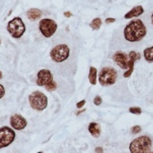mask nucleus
I'll use <instances>...</instances> for the list:
<instances>
[{
    "label": "nucleus",
    "instance_id": "obj_1",
    "mask_svg": "<svg viewBox=\"0 0 153 153\" xmlns=\"http://www.w3.org/2000/svg\"><path fill=\"white\" fill-rule=\"evenodd\" d=\"M147 34V28L140 19H135L124 28V37L128 42H139Z\"/></svg>",
    "mask_w": 153,
    "mask_h": 153
},
{
    "label": "nucleus",
    "instance_id": "obj_2",
    "mask_svg": "<svg viewBox=\"0 0 153 153\" xmlns=\"http://www.w3.org/2000/svg\"><path fill=\"white\" fill-rule=\"evenodd\" d=\"M152 147V142L149 137L140 136L134 140L129 145L130 153H149Z\"/></svg>",
    "mask_w": 153,
    "mask_h": 153
},
{
    "label": "nucleus",
    "instance_id": "obj_3",
    "mask_svg": "<svg viewBox=\"0 0 153 153\" xmlns=\"http://www.w3.org/2000/svg\"><path fill=\"white\" fill-rule=\"evenodd\" d=\"M28 101L32 108L37 111H42L48 107L47 96L40 91H33L28 97Z\"/></svg>",
    "mask_w": 153,
    "mask_h": 153
},
{
    "label": "nucleus",
    "instance_id": "obj_4",
    "mask_svg": "<svg viewBox=\"0 0 153 153\" xmlns=\"http://www.w3.org/2000/svg\"><path fill=\"white\" fill-rule=\"evenodd\" d=\"M118 78V73L116 69L110 68V67H106L103 68L99 74V82L101 86L103 87H108L115 84Z\"/></svg>",
    "mask_w": 153,
    "mask_h": 153
},
{
    "label": "nucleus",
    "instance_id": "obj_5",
    "mask_svg": "<svg viewBox=\"0 0 153 153\" xmlns=\"http://www.w3.org/2000/svg\"><path fill=\"white\" fill-rule=\"evenodd\" d=\"M7 29L14 38H19L26 32V26L22 19L16 16L8 22Z\"/></svg>",
    "mask_w": 153,
    "mask_h": 153
},
{
    "label": "nucleus",
    "instance_id": "obj_6",
    "mask_svg": "<svg viewBox=\"0 0 153 153\" xmlns=\"http://www.w3.org/2000/svg\"><path fill=\"white\" fill-rule=\"evenodd\" d=\"M70 54V49L68 46L65 44L57 45L50 51V57L51 59L56 63H61L67 60Z\"/></svg>",
    "mask_w": 153,
    "mask_h": 153
},
{
    "label": "nucleus",
    "instance_id": "obj_7",
    "mask_svg": "<svg viewBox=\"0 0 153 153\" xmlns=\"http://www.w3.org/2000/svg\"><path fill=\"white\" fill-rule=\"evenodd\" d=\"M16 138L15 131L9 127L0 128V149L6 148L12 144Z\"/></svg>",
    "mask_w": 153,
    "mask_h": 153
},
{
    "label": "nucleus",
    "instance_id": "obj_8",
    "mask_svg": "<svg viewBox=\"0 0 153 153\" xmlns=\"http://www.w3.org/2000/svg\"><path fill=\"white\" fill-rule=\"evenodd\" d=\"M57 29V24L50 18H43L39 22V30L45 37L52 36Z\"/></svg>",
    "mask_w": 153,
    "mask_h": 153
},
{
    "label": "nucleus",
    "instance_id": "obj_9",
    "mask_svg": "<svg viewBox=\"0 0 153 153\" xmlns=\"http://www.w3.org/2000/svg\"><path fill=\"white\" fill-rule=\"evenodd\" d=\"M53 82V75L48 69H41L37 73L36 85L40 87H45Z\"/></svg>",
    "mask_w": 153,
    "mask_h": 153
},
{
    "label": "nucleus",
    "instance_id": "obj_10",
    "mask_svg": "<svg viewBox=\"0 0 153 153\" xmlns=\"http://www.w3.org/2000/svg\"><path fill=\"white\" fill-rule=\"evenodd\" d=\"M10 125L14 129L22 130L27 127V121L26 120V119L24 117L21 116V115L15 114L10 118Z\"/></svg>",
    "mask_w": 153,
    "mask_h": 153
},
{
    "label": "nucleus",
    "instance_id": "obj_11",
    "mask_svg": "<svg viewBox=\"0 0 153 153\" xmlns=\"http://www.w3.org/2000/svg\"><path fill=\"white\" fill-rule=\"evenodd\" d=\"M128 56L124 53V52H116L113 55V60L116 62V64L120 67L122 69H127L128 68Z\"/></svg>",
    "mask_w": 153,
    "mask_h": 153
},
{
    "label": "nucleus",
    "instance_id": "obj_12",
    "mask_svg": "<svg viewBox=\"0 0 153 153\" xmlns=\"http://www.w3.org/2000/svg\"><path fill=\"white\" fill-rule=\"evenodd\" d=\"M128 70L124 73V78H128V76H131L132 72H133V69H134V64L135 62L140 59V53H137L135 51H130L129 54H128Z\"/></svg>",
    "mask_w": 153,
    "mask_h": 153
},
{
    "label": "nucleus",
    "instance_id": "obj_13",
    "mask_svg": "<svg viewBox=\"0 0 153 153\" xmlns=\"http://www.w3.org/2000/svg\"><path fill=\"white\" fill-rule=\"evenodd\" d=\"M144 13V8L142 7V6H137L135 7H133L130 11H128L127 14H125L124 17L126 19L128 18H133V17H138L140 15H142Z\"/></svg>",
    "mask_w": 153,
    "mask_h": 153
},
{
    "label": "nucleus",
    "instance_id": "obj_14",
    "mask_svg": "<svg viewBox=\"0 0 153 153\" xmlns=\"http://www.w3.org/2000/svg\"><path fill=\"white\" fill-rule=\"evenodd\" d=\"M27 17L31 21H36L42 16V12L38 8H30L27 11Z\"/></svg>",
    "mask_w": 153,
    "mask_h": 153
},
{
    "label": "nucleus",
    "instance_id": "obj_15",
    "mask_svg": "<svg viewBox=\"0 0 153 153\" xmlns=\"http://www.w3.org/2000/svg\"><path fill=\"white\" fill-rule=\"evenodd\" d=\"M88 131L94 138H99L101 133V128L100 124L96 122H91L88 125Z\"/></svg>",
    "mask_w": 153,
    "mask_h": 153
},
{
    "label": "nucleus",
    "instance_id": "obj_16",
    "mask_svg": "<svg viewBox=\"0 0 153 153\" xmlns=\"http://www.w3.org/2000/svg\"><path fill=\"white\" fill-rule=\"evenodd\" d=\"M97 74H98V70L95 67H90L89 68V72H88V80L89 83L91 85H96L97 84Z\"/></svg>",
    "mask_w": 153,
    "mask_h": 153
},
{
    "label": "nucleus",
    "instance_id": "obj_17",
    "mask_svg": "<svg viewBox=\"0 0 153 153\" xmlns=\"http://www.w3.org/2000/svg\"><path fill=\"white\" fill-rule=\"evenodd\" d=\"M143 56L148 62H153V47L145 48L143 51Z\"/></svg>",
    "mask_w": 153,
    "mask_h": 153
},
{
    "label": "nucleus",
    "instance_id": "obj_18",
    "mask_svg": "<svg viewBox=\"0 0 153 153\" xmlns=\"http://www.w3.org/2000/svg\"><path fill=\"white\" fill-rule=\"evenodd\" d=\"M102 21L100 17H96L91 21V23L89 24V27L93 29V30H99L101 27Z\"/></svg>",
    "mask_w": 153,
    "mask_h": 153
},
{
    "label": "nucleus",
    "instance_id": "obj_19",
    "mask_svg": "<svg viewBox=\"0 0 153 153\" xmlns=\"http://www.w3.org/2000/svg\"><path fill=\"white\" fill-rule=\"evenodd\" d=\"M45 88H46V89H47L48 91H53V90H55V89L56 88V83L55 81H53V82H51L50 84L45 86Z\"/></svg>",
    "mask_w": 153,
    "mask_h": 153
},
{
    "label": "nucleus",
    "instance_id": "obj_20",
    "mask_svg": "<svg viewBox=\"0 0 153 153\" xmlns=\"http://www.w3.org/2000/svg\"><path fill=\"white\" fill-rule=\"evenodd\" d=\"M129 112L132 114H136V115H140L141 114V108H138V107H132L129 108Z\"/></svg>",
    "mask_w": 153,
    "mask_h": 153
},
{
    "label": "nucleus",
    "instance_id": "obj_21",
    "mask_svg": "<svg viewBox=\"0 0 153 153\" xmlns=\"http://www.w3.org/2000/svg\"><path fill=\"white\" fill-rule=\"evenodd\" d=\"M140 131H141V128H140V126H139V125L134 126V127L131 128V133H132V134H138V133H140Z\"/></svg>",
    "mask_w": 153,
    "mask_h": 153
},
{
    "label": "nucleus",
    "instance_id": "obj_22",
    "mask_svg": "<svg viewBox=\"0 0 153 153\" xmlns=\"http://www.w3.org/2000/svg\"><path fill=\"white\" fill-rule=\"evenodd\" d=\"M101 103H102V99H101L100 96H97V97H95V99H94V104L96 106H100Z\"/></svg>",
    "mask_w": 153,
    "mask_h": 153
},
{
    "label": "nucleus",
    "instance_id": "obj_23",
    "mask_svg": "<svg viewBox=\"0 0 153 153\" xmlns=\"http://www.w3.org/2000/svg\"><path fill=\"white\" fill-rule=\"evenodd\" d=\"M5 93H6V90H5V88L3 85L0 84V99H2L4 96H5Z\"/></svg>",
    "mask_w": 153,
    "mask_h": 153
},
{
    "label": "nucleus",
    "instance_id": "obj_24",
    "mask_svg": "<svg viewBox=\"0 0 153 153\" xmlns=\"http://www.w3.org/2000/svg\"><path fill=\"white\" fill-rule=\"evenodd\" d=\"M85 104H86V100H81V101H79V102L76 103V108H83V106H84Z\"/></svg>",
    "mask_w": 153,
    "mask_h": 153
},
{
    "label": "nucleus",
    "instance_id": "obj_25",
    "mask_svg": "<svg viewBox=\"0 0 153 153\" xmlns=\"http://www.w3.org/2000/svg\"><path fill=\"white\" fill-rule=\"evenodd\" d=\"M115 21H116V19H115V18L108 17V18H107L106 20H105V23H106V24H111V23H113V22H115Z\"/></svg>",
    "mask_w": 153,
    "mask_h": 153
},
{
    "label": "nucleus",
    "instance_id": "obj_26",
    "mask_svg": "<svg viewBox=\"0 0 153 153\" xmlns=\"http://www.w3.org/2000/svg\"><path fill=\"white\" fill-rule=\"evenodd\" d=\"M95 152L96 153H103V149L101 147H97L95 149Z\"/></svg>",
    "mask_w": 153,
    "mask_h": 153
},
{
    "label": "nucleus",
    "instance_id": "obj_27",
    "mask_svg": "<svg viewBox=\"0 0 153 153\" xmlns=\"http://www.w3.org/2000/svg\"><path fill=\"white\" fill-rule=\"evenodd\" d=\"M64 16H65L66 17H68V18H69L70 16H72V14H71L69 11H67V12H65V13H64Z\"/></svg>",
    "mask_w": 153,
    "mask_h": 153
},
{
    "label": "nucleus",
    "instance_id": "obj_28",
    "mask_svg": "<svg viewBox=\"0 0 153 153\" xmlns=\"http://www.w3.org/2000/svg\"><path fill=\"white\" fill-rule=\"evenodd\" d=\"M85 110H86V109H85V108H83V109H81V110H79V112H76V115H79L80 113H82V112H84Z\"/></svg>",
    "mask_w": 153,
    "mask_h": 153
},
{
    "label": "nucleus",
    "instance_id": "obj_29",
    "mask_svg": "<svg viewBox=\"0 0 153 153\" xmlns=\"http://www.w3.org/2000/svg\"><path fill=\"white\" fill-rule=\"evenodd\" d=\"M151 23H152V25H153V13H152V15H151Z\"/></svg>",
    "mask_w": 153,
    "mask_h": 153
},
{
    "label": "nucleus",
    "instance_id": "obj_30",
    "mask_svg": "<svg viewBox=\"0 0 153 153\" xmlns=\"http://www.w3.org/2000/svg\"><path fill=\"white\" fill-rule=\"evenodd\" d=\"M2 79V72L0 71V79Z\"/></svg>",
    "mask_w": 153,
    "mask_h": 153
},
{
    "label": "nucleus",
    "instance_id": "obj_31",
    "mask_svg": "<svg viewBox=\"0 0 153 153\" xmlns=\"http://www.w3.org/2000/svg\"><path fill=\"white\" fill-rule=\"evenodd\" d=\"M37 153H43V152H41V151H39V152H37Z\"/></svg>",
    "mask_w": 153,
    "mask_h": 153
},
{
    "label": "nucleus",
    "instance_id": "obj_32",
    "mask_svg": "<svg viewBox=\"0 0 153 153\" xmlns=\"http://www.w3.org/2000/svg\"><path fill=\"white\" fill-rule=\"evenodd\" d=\"M0 45H1V40H0Z\"/></svg>",
    "mask_w": 153,
    "mask_h": 153
},
{
    "label": "nucleus",
    "instance_id": "obj_33",
    "mask_svg": "<svg viewBox=\"0 0 153 153\" xmlns=\"http://www.w3.org/2000/svg\"><path fill=\"white\" fill-rule=\"evenodd\" d=\"M149 153H153V151H152V152H149Z\"/></svg>",
    "mask_w": 153,
    "mask_h": 153
}]
</instances>
